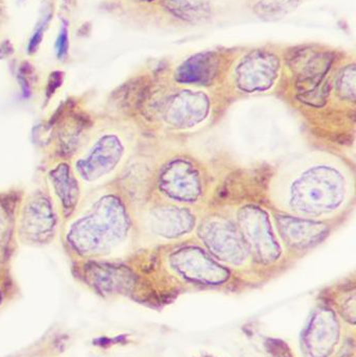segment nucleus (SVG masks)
<instances>
[{
  "mask_svg": "<svg viewBox=\"0 0 356 357\" xmlns=\"http://www.w3.org/2000/svg\"><path fill=\"white\" fill-rule=\"evenodd\" d=\"M202 238L209 249L228 264H240L247 251L240 234L226 222H208L202 228Z\"/></svg>",
  "mask_w": 356,
  "mask_h": 357,
  "instance_id": "7ed1b4c3",
  "label": "nucleus"
},
{
  "mask_svg": "<svg viewBox=\"0 0 356 357\" xmlns=\"http://www.w3.org/2000/svg\"><path fill=\"white\" fill-rule=\"evenodd\" d=\"M282 238L292 247H311L324 236L323 225L311 220H296L282 218L278 222Z\"/></svg>",
  "mask_w": 356,
  "mask_h": 357,
  "instance_id": "423d86ee",
  "label": "nucleus"
},
{
  "mask_svg": "<svg viewBox=\"0 0 356 357\" xmlns=\"http://www.w3.org/2000/svg\"><path fill=\"white\" fill-rule=\"evenodd\" d=\"M42 31H43V29H40L39 31L35 33V36H33L31 44H29V52H33V50H36V48H37V46L39 45L40 41H41L42 39Z\"/></svg>",
  "mask_w": 356,
  "mask_h": 357,
  "instance_id": "9b49d317",
  "label": "nucleus"
},
{
  "mask_svg": "<svg viewBox=\"0 0 356 357\" xmlns=\"http://www.w3.org/2000/svg\"><path fill=\"white\" fill-rule=\"evenodd\" d=\"M56 48H58L59 58L66 56L67 50H68V33H67L66 27H63L62 31H61Z\"/></svg>",
  "mask_w": 356,
  "mask_h": 357,
  "instance_id": "1a4fd4ad",
  "label": "nucleus"
},
{
  "mask_svg": "<svg viewBox=\"0 0 356 357\" xmlns=\"http://www.w3.org/2000/svg\"><path fill=\"white\" fill-rule=\"evenodd\" d=\"M61 84H62V73H52V77H50L49 79V83H48L47 96H50L52 94H54V92L60 87Z\"/></svg>",
  "mask_w": 356,
  "mask_h": 357,
  "instance_id": "9d476101",
  "label": "nucleus"
},
{
  "mask_svg": "<svg viewBox=\"0 0 356 357\" xmlns=\"http://www.w3.org/2000/svg\"><path fill=\"white\" fill-rule=\"evenodd\" d=\"M173 268L192 280L206 283L223 282L228 277L225 270L213 264L201 252L185 250L171 256Z\"/></svg>",
  "mask_w": 356,
  "mask_h": 357,
  "instance_id": "20e7f679",
  "label": "nucleus"
},
{
  "mask_svg": "<svg viewBox=\"0 0 356 357\" xmlns=\"http://www.w3.org/2000/svg\"><path fill=\"white\" fill-rule=\"evenodd\" d=\"M161 188L173 199L192 201L200 195V178L188 163L179 161L163 173Z\"/></svg>",
  "mask_w": 356,
  "mask_h": 357,
  "instance_id": "39448f33",
  "label": "nucleus"
},
{
  "mask_svg": "<svg viewBox=\"0 0 356 357\" xmlns=\"http://www.w3.org/2000/svg\"><path fill=\"white\" fill-rule=\"evenodd\" d=\"M242 212L240 227L250 247L263 261L276 259L279 256V245L265 213L253 208Z\"/></svg>",
  "mask_w": 356,
  "mask_h": 357,
  "instance_id": "f03ea898",
  "label": "nucleus"
},
{
  "mask_svg": "<svg viewBox=\"0 0 356 357\" xmlns=\"http://www.w3.org/2000/svg\"><path fill=\"white\" fill-rule=\"evenodd\" d=\"M192 226V218L181 210L162 209L157 220V232L162 238H177L188 232Z\"/></svg>",
  "mask_w": 356,
  "mask_h": 357,
  "instance_id": "0eeeda50",
  "label": "nucleus"
},
{
  "mask_svg": "<svg viewBox=\"0 0 356 357\" xmlns=\"http://www.w3.org/2000/svg\"><path fill=\"white\" fill-rule=\"evenodd\" d=\"M268 351L274 357H293L291 349L282 341L269 340L265 344Z\"/></svg>",
  "mask_w": 356,
  "mask_h": 357,
  "instance_id": "6e6552de",
  "label": "nucleus"
},
{
  "mask_svg": "<svg viewBox=\"0 0 356 357\" xmlns=\"http://www.w3.org/2000/svg\"><path fill=\"white\" fill-rule=\"evenodd\" d=\"M353 178L334 157L311 154L281 169L272 186V197L282 209L302 218H330L346 206Z\"/></svg>",
  "mask_w": 356,
  "mask_h": 357,
  "instance_id": "f257e3e1",
  "label": "nucleus"
}]
</instances>
